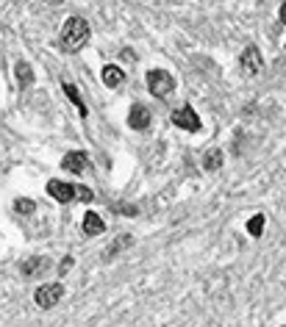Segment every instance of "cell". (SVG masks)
<instances>
[{"instance_id":"obj_8","label":"cell","mask_w":286,"mask_h":327,"mask_svg":"<svg viewBox=\"0 0 286 327\" xmlns=\"http://www.w3.org/2000/svg\"><path fill=\"white\" fill-rule=\"evenodd\" d=\"M128 125H131L133 131H145V128L150 125V111L145 106H133L131 111H128Z\"/></svg>"},{"instance_id":"obj_17","label":"cell","mask_w":286,"mask_h":327,"mask_svg":"<svg viewBox=\"0 0 286 327\" xmlns=\"http://www.w3.org/2000/svg\"><path fill=\"white\" fill-rule=\"evenodd\" d=\"M75 197H78V200H84V202H89L92 200V191L86 189V186H75Z\"/></svg>"},{"instance_id":"obj_6","label":"cell","mask_w":286,"mask_h":327,"mask_svg":"<svg viewBox=\"0 0 286 327\" xmlns=\"http://www.w3.org/2000/svg\"><path fill=\"white\" fill-rule=\"evenodd\" d=\"M48 194L53 197V200H59V202H70V200H75V186L64 183V180H50Z\"/></svg>"},{"instance_id":"obj_18","label":"cell","mask_w":286,"mask_h":327,"mask_svg":"<svg viewBox=\"0 0 286 327\" xmlns=\"http://www.w3.org/2000/svg\"><path fill=\"white\" fill-rule=\"evenodd\" d=\"M70 266H72V258H64L61 266H59V274H67V272H70Z\"/></svg>"},{"instance_id":"obj_11","label":"cell","mask_w":286,"mask_h":327,"mask_svg":"<svg viewBox=\"0 0 286 327\" xmlns=\"http://www.w3.org/2000/svg\"><path fill=\"white\" fill-rule=\"evenodd\" d=\"M48 266H50L48 258H28V261L23 263V274H39V272H45Z\"/></svg>"},{"instance_id":"obj_4","label":"cell","mask_w":286,"mask_h":327,"mask_svg":"<svg viewBox=\"0 0 286 327\" xmlns=\"http://www.w3.org/2000/svg\"><path fill=\"white\" fill-rule=\"evenodd\" d=\"M173 122H175V128H181V131H200V117L195 114L192 106L178 108V111L173 114Z\"/></svg>"},{"instance_id":"obj_7","label":"cell","mask_w":286,"mask_h":327,"mask_svg":"<svg viewBox=\"0 0 286 327\" xmlns=\"http://www.w3.org/2000/svg\"><path fill=\"white\" fill-rule=\"evenodd\" d=\"M264 67V61H261V53H258V48H244V53H242V70L247 72V75H258V70Z\"/></svg>"},{"instance_id":"obj_13","label":"cell","mask_w":286,"mask_h":327,"mask_svg":"<svg viewBox=\"0 0 286 327\" xmlns=\"http://www.w3.org/2000/svg\"><path fill=\"white\" fill-rule=\"evenodd\" d=\"M17 81H20V86H31V81H34V70H31L28 61H20V64H17Z\"/></svg>"},{"instance_id":"obj_1","label":"cell","mask_w":286,"mask_h":327,"mask_svg":"<svg viewBox=\"0 0 286 327\" xmlns=\"http://www.w3.org/2000/svg\"><path fill=\"white\" fill-rule=\"evenodd\" d=\"M86 42H89V23L84 17H70L61 28V50L78 53Z\"/></svg>"},{"instance_id":"obj_15","label":"cell","mask_w":286,"mask_h":327,"mask_svg":"<svg viewBox=\"0 0 286 327\" xmlns=\"http://www.w3.org/2000/svg\"><path fill=\"white\" fill-rule=\"evenodd\" d=\"M261 230H264V216L261 214L250 216V219H247V233H250V236H261Z\"/></svg>"},{"instance_id":"obj_10","label":"cell","mask_w":286,"mask_h":327,"mask_svg":"<svg viewBox=\"0 0 286 327\" xmlns=\"http://www.w3.org/2000/svg\"><path fill=\"white\" fill-rule=\"evenodd\" d=\"M100 78H103V84L106 86H119L122 84V78H125V72L119 70V67H114V64H108V67H103V72H100Z\"/></svg>"},{"instance_id":"obj_5","label":"cell","mask_w":286,"mask_h":327,"mask_svg":"<svg viewBox=\"0 0 286 327\" xmlns=\"http://www.w3.org/2000/svg\"><path fill=\"white\" fill-rule=\"evenodd\" d=\"M61 167H64L67 172H72V175H81L86 167H89V155L81 153V150H75V153H67L64 158H61Z\"/></svg>"},{"instance_id":"obj_9","label":"cell","mask_w":286,"mask_h":327,"mask_svg":"<svg viewBox=\"0 0 286 327\" xmlns=\"http://www.w3.org/2000/svg\"><path fill=\"white\" fill-rule=\"evenodd\" d=\"M106 230V225H103V219L95 214V211H86L84 214V233L86 236H97V233Z\"/></svg>"},{"instance_id":"obj_19","label":"cell","mask_w":286,"mask_h":327,"mask_svg":"<svg viewBox=\"0 0 286 327\" xmlns=\"http://www.w3.org/2000/svg\"><path fill=\"white\" fill-rule=\"evenodd\" d=\"M278 17H280V23L286 25V3H280V12H278Z\"/></svg>"},{"instance_id":"obj_16","label":"cell","mask_w":286,"mask_h":327,"mask_svg":"<svg viewBox=\"0 0 286 327\" xmlns=\"http://www.w3.org/2000/svg\"><path fill=\"white\" fill-rule=\"evenodd\" d=\"M14 208H17L20 214H31V211L36 208V202H31V200H23V197H20V200H14Z\"/></svg>"},{"instance_id":"obj_14","label":"cell","mask_w":286,"mask_h":327,"mask_svg":"<svg viewBox=\"0 0 286 327\" xmlns=\"http://www.w3.org/2000/svg\"><path fill=\"white\" fill-rule=\"evenodd\" d=\"M64 95H67V97H70V100L78 106V111H81V117H86V106H84V103H81V95H78V89H75V86H72V84H64Z\"/></svg>"},{"instance_id":"obj_3","label":"cell","mask_w":286,"mask_h":327,"mask_svg":"<svg viewBox=\"0 0 286 327\" xmlns=\"http://www.w3.org/2000/svg\"><path fill=\"white\" fill-rule=\"evenodd\" d=\"M64 297V285L61 283H45V285H39L36 288V294H34V299H36V305L39 308H53V305H59V299Z\"/></svg>"},{"instance_id":"obj_2","label":"cell","mask_w":286,"mask_h":327,"mask_svg":"<svg viewBox=\"0 0 286 327\" xmlns=\"http://www.w3.org/2000/svg\"><path fill=\"white\" fill-rule=\"evenodd\" d=\"M173 86H175V78L170 75L167 70H153V72H148V89H150V95L167 97L170 92H173Z\"/></svg>"},{"instance_id":"obj_12","label":"cell","mask_w":286,"mask_h":327,"mask_svg":"<svg viewBox=\"0 0 286 327\" xmlns=\"http://www.w3.org/2000/svg\"><path fill=\"white\" fill-rule=\"evenodd\" d=\"M203 167L209 169V172L220 169V167H222V150H209V153H206V158H203Z\"/></svg>"}]
</instances>
